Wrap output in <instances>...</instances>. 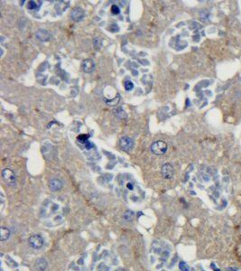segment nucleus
I'll return each mask as SVG.
<instances>
[{
  "label": "nucleus",
  "instance_id": "aec40b11",
  "mask_svg": "<svg viewBox=\"0 0 241 271\" xmlns=\"http://www.w3.org/2000/svg\"><path fill=\"white\" fill-rule=\"evenodd\" d=\"M85 147H86V149H88H88H90L91 147H94V145H93L92 143H90V142L88 141L87 144H85Z\"/></svg>",
  "mask_w": 241,
  "mask_h": 271
},
{
  "label": "nucleus",
  "instance_id": "f257e3e1",
  "mask_svg": "<svg viewBox=\"0 0 241 271\" xmlns=\"http://www.w3.org/2000/svg\"><path fill=\"white\" fill-rule=\"evenodd\" d=\"M167 147H167V144L164 141L158 140V141L153 142V144L151 145V147H150V149H151V152L153 154H156V155H162V154L166 153Z\"/></svg>",
  "mask_w": 241,
  "mask_h": 271
},
{
  "label": "nucleus",
  "instance_id": "f03ea898",
  "mask_svg": "<svg viewBox=\"0 0 241 271\" xmlns=\"http://www.w3.org/2000/svg\"><path fill=\"white\" fill-rule=\"evenodd\" d=\"M2 177L5 183L9 186H15L16 184V176L11 169H4L2 171Z\"/></svg>",
  "mask_w": 241,
  "mask_h": 271
},
{
  "label": "nucleus",
  "instance_id": "4468645a",
  "mask_svg": "<svg viewBox=\"0 0 241 271\" xmlns=\"http://www.w3.org/2000/svg\"><path fill=\"white\" fill-rule=\"evenodd\" d=\"M88 135H80L78 138H77V139H78V141L80 142V143H81V144H87L88 142Z\"/></svg>",
  "mask_w": 241,
  "mask_h": 271
},
{
  "label": "nucleus",
  "instance_id": "a211bd4d",
  "mask_svg": "<svg viewBox=\"0 0 241 271\" xmlns=\"http://www.w3.org/2000/svg\"><path fill=\"white\" fill-rule=\"evenodd\" d=\"M110 10H111V13H112L113 15H118V14L120 13V9H119V8H118L117 6H116V5L112 6Z\"/></svg>",
  "mask_w": 241,
  "mask_h": 271
},
{
  "label": "nucleus",
  "instance_id": "5701e85b",
  "mask_svg": "<svg viewBox=\"0 0 241 271\" xmlns=\"http://www.w3.org/2000/svg\"><path fill=\"white\" fill-rule=\"evenodd\" d=\"M216 271H220V270H219V269H217V270H216Z\"/></svg>",
  "mask_w": 241,
  "mask_h": 271
},
{
  "label": "nucleus",
  "instance_id": "6e6552de",
  "mask_svg": "<svg viewBox=\"0 0 241 271\" xmlns=\"http://www.w3.org/2000/svg\"><path fill=\"white\" fill-rule=\"evenodd\" d=\"M85 15V13H84V10L82 8H73V10L71 13V16H72V19L75 22H80L83 19Z\"/></svg>",
  "mask_w": 241,
  "mask_h": 271
},
{
  "label": "nucleus",
  "instance_id": "412c9836",
  "mask_svg": "<svg viewBox=\"0 0 241 271\" xmlns=\"http://www.w3.org/2000/svg\"><path fill=\"white\" fill-rule=\"evenodd\" d=\"M127 188H128L129 190H133V189H134V185H133L131 183H127Z\"/></svg>",
  "mask_w": 241,
  "mask_h": 271
},
{
  "label": "nucleus",
  "instance_id": "9b49d317",
  "mask_svg": "<svg viewBox=\"0 0 241 271\" xmlns=\"http://www.w3.org/2000/svg\"><path fill=\"white\" fill-rule=\"evenodd\" d=\"M10 235H11V231L8 228L1 227V229H0V241H1L4 242L8 241Z\"/></svg>",
  "mask_w": 241,
  "mask_h": 271
},
{
  "label": "nucleus",
  "instance_id": "2eb2a0df",
  "mask_svg": "<svg viewBox=\"0 0 241 271\" xmlns=\"http://www.w3.org/2000/svg\"><path fill=\"white\" fill-rule=\"evenodd\" d=\"M179 268L181 269V271H189L190 270V268L187 264L185 263L184 261H181L179 263Z\"/></svg>",
  "mask_w": 241,
  "mask_h": 271
},
{
  "label": "nucleus",
  "instance_id": "0eeeda50",
  "mask_svg": "<svg viewBox=\"0 0 241 271\" xmlns=\"http://www.w3.org/2000/svg\"><path fill=\"white\" fill-rule=\"evenodd\" d=\"M35 36H36L38 40H40L42 42H47V41H50L51 39V33L48 32L47 30L43 29V28L37 30Z\"/></svg>",
  "mask_w": 241,
  "mask_h": 271
},
{
  "label": "nucleus",
  "instance_id": "6ab92c4d",
  "mask_svg": "<svg viewBox=\"0 0 241 271\" xmlns=\"http://www.w3.org/2000/svg\"><path fill=\"white\" fill-rule=\"evenodd\" d=\"M118 101H119V100H116V99H114V100H108L107 102L109 103V104H110L111 106H114V105H116Z\"/></svg>",
  "mask_w": 241,
  "mask_h": 271
},
{
  "label": "nucleus",
  "instance_id": "39448f33",
  "mask_svg": "<svg viewBox=\"0 0 241 271\" xmlns=\"http://www.w3.org/2000/svg\"><path fill=\"white\" fill-rule=\"evenodd\" d=\"M162 176L166 180H170V179H172L174 177V167L172 166V165L165 164V165H163V167H162Z\"/></svg>",
  "mask_w": 241,
  "mask_h": 271
},
{
  "label": "nucleus",
  "instance_id": "423d86ee",
  "mask_svg": "<svg viewBox=\"0 0 241 271\" xmlns=\"http://www.w3.org/2000/svg\"><path fill=\"white\" fill-rule=\"evenodd\" d=\"M81 68L84 73H90L94 71L95 69V62L92 59H86L82 62L81 63Z\"/></svg>",
  "mask_w": 241,
  "mask_h": 271
},
{
  "label": "nucleus",
  "instance_id": "20e7f679",
  "mask_svg": "<svg viewBox=\"0 0 241 271\" xmlns=\"http://www.w3.org/2000/svg\"><path fill=\"white\" fill-rule=\"evenodd\" d=\"M119 146H120V148L125 151V152H129L133 148V146H134V142L133 140L128 138V137H123L120 138V141H119Z\"/></svg>",
  "mask_w": 241,
  "mask_h": 271
},
{
  "label": "nucleus",
  "instance_id": "4be33fe9",
  "mask_svg": "<svg viewBox=\"0 0 241 271\" xmlns=\"http://www.w3.org/2000/svg\"><path fill=\"white\" fill-rule=\"evenodd\" d=\"M226 271H238L236 268H228L226 269Z\"/></svg>",
  "mask_w": 241,
  "mask_h": 271
},
{
  "label": "nucleus",
  "instance_id": "7ed1b4c3",
  "mask_svg": "<svg viewBox=\"0 0 241 271\" xmlns=\"http://www.w3.org/2000/svg\"><path fill=\"white\" fill-rule=\"evenodd\" d=\"M28 243L31 248L35 249H40L44 246V239L41 235L33 234L29 237Z\"/></svg>",
  "mask_w": 241,
  "mask_h": 271
},
{
  "label": "nucleus",
  "instance_id": "f3484780",
  "mask_svg": "<svg viewBox=\"0 0 241 271\" xmlns=\"http://www.w3.org/2000/svg\"><path fill=\"white\" fill-rule=\"evenodd\" d=\"M116 113V116H117L118 118H120V119H122V118H125L126 117V113H125V111L122 109H118V110H117V111H115Z\"/></svg>",
  "mask_w": 241,
  "mask_h": 271
},
{
  "label": "nucleus",
  "instance_id": "f8f14e48",
  "mask_svg": "<svg viewBox=\"0 0 241 271\" xmlns=\"http://www.w3.org/2000/svg\"><path fill=\"white\" fill-rule=\"evenodd\" d=\"M42 6V1H29L28 3V8L30 10H37Z\"/></svg>",
  "mask_w": 241,
  "mask_h": 271
},
{
  "label": "nucleus",
  "instance_id": "dca6fc26",
  "mask_svg": "<svg viewBox=\"0 0 241 271\" xmlns=\"http://www.w3.org/2000/svg\"><path fill=\"white\" fill-rule=\"evenodd\" d=\"M124 87H125V89H126V90H127V91H130V90H132V89H133V88H134V84H133V82H132V81H126V82H125Z\"/></svg>",
  "mask_w": 241,
  "mask_h": 271
},
{
  "label": "nucleus",
  "instance_id": "ddd939ff",
  "mask_svg": "<svg viewBox=\"0 0 241 271\" xmlns=\"http://www.w3.org/2000/svg\"><path fill=\"white\" fill-rule=\"evenodd\" d=\"M134 218V213L132 211H126L123 214V219L126 221H130Z\"/></svg>",
  "mask_w": 241,
  "mask_h": 271
},
{
  "label": "nucleus",
  "instance_id": "9d476101",
  "mask_svg": "<svg viewBox=\"0 0 241 271\" xmlns=\"http://www.w3.org/2000/svg\"><path fill=\"white\" fill-rule=\"evenodd\" d=\"M48 267V263L44 258H38L35 262V268L37 271H45Z\"/></svg>",
  "mask_w": 241,
  "mask_h": 271
},
{
  "label": "nucleus",
  "instance_id": "1a4fd4ad",
  "mask_svg": "<svg viewBox=\"0 0 241 271\" xmlns=\"http://www.w3.org/2000/svg\"><path fill=\"white\" fill-rule=\"evenodd\" d=\"M63 186V183L60 180V179H52L51 182H50V189H51L52 192H57V191H60Z\"/></svg>",
  "mask_w": 241,
  "mask_h": 271
}]
</instances>
